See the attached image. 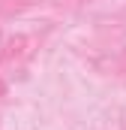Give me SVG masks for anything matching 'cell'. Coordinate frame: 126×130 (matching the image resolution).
<instances>
[{
    "label": "cell",
    "mask_w": 126,
    "mask_h": 130,
    "mask_svg": "<svg viewBox=\"0 0 126 130\" xmlns=\"http://www.w3.org/2000/svg\"><path fill=\"white\" fill-rule=\"evenodd\" d=\"M78 3H84V0H78Z\"/></svg>",
    "instance_id": "obj_1"
}]
</instances>
